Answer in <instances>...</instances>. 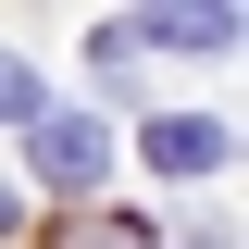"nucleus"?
<instances>
[{
    "mask_svg": "<svg viewBox=\"0 0 249 249\" xmlns=\"http://www.w3.org/2000/svg\"><path fill=\"white\" fill-rule=\"evenodd\" d=\"M25 162L62 187V199H100V175H112V137H100V112H37V124H25Z\"/></svg>",
    "mask_w": 249,
    "mask_h": 249,
    "instance_id": "1",
    "label": "nucleus"
},
{
    "mask_svg": "<svg viewBox=\"0 0 249 249\" xmlns=\"http://www.w3.org/2000/svg\"><path fill=\"white\" fill-rule=\"evenodd\" d=\"M137 150H150V175H212V162H224V124H199V112H162Z\"/></svg>",
    "mask_w": 249,
    "mask_h": 249,
    "instance_id": "2",
    "label": "nucleus"
},
{
    "mask_svg": "<svg viewBox=\"0 0 249 249\" xmlns=\"http://www.w3.org/2000/svg\"><path fill=\"white\" fill-rule=\"evenodd\" d=\"M150 37H175V50H237V0H212V13H150Z\"/></svg>",
    "mask_w": 249,
    "mask_h": 249,
    "instance_id": "3",
    "label": "nucleus"
},
{
    "mask_svg": "<svg viewBox=\"0 0 249 249\" xmlns=\"http://www.w3.org/2000/svg\"><path fill=\"white\" fill-rule=\"evenodd\" d=\"M37 112H50V100H37V75H25V62H0V124H37Z\"/></svg>",
    "mask_w": 249,
    "mask_h": 249,
    "instance_id": "4",
    "label": "nucleus"
},
{
    "mask_svg": "<svg viewBox=\"0 0 249 249\" xmlns=\"http://www.w3.org/2000/svg\"><path fill=\"white\" fill-rule=\"evenodd\" d=\"M75 249H137V224H88V237H75Z\"/></svg>",
    "mask_w": 249,
    "mask_h": 249,
    "instance_id": "5",
    "label": "nucleus"
},
{
    "mask_svg": "<svg viewBox=\"0 0 249 249\" xmlns=\"http://www.w3.org/2000/svg\"><path fill=\"white\" fill-rule=\"evenodd\" d=\"M13 212H25V199H13V187H0V237H13Z\"/></svg>",
    "mask_w": 249,
    "mask_h": 249,
    "instance_id": "6",
    "label": "nucleus"
}]
</instances>
